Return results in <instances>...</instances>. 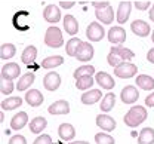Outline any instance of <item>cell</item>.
<instances>
[{
	"label": "cell",
	"mask_w": 154,
	"mask_h": 144,
	"mask_svg": "<svg viewBox=\"0 0 154 144\" xmlns=\"http://www.w3.org/2000/svg\"><path fill=\"white\" fill-rule=\"evenodd\" d=\"M27 124H28V116H27L25 111H18V113L11 119V128H12L14 131L22 129Z\"/></svg>",
	"instance_id": "obj_21"
},
{
	"label": "cell",
	"mask_w": 154,
	"mask_h": 144,
	"mask_svg": "<svg viewBox=\"0 0 154 144\" xmlns=\"http://www.w3.org/2000/svg\"><path fill=\"white\" fill-rule=\"evenodd\" d=\"M120 98H122V101L125 104H134V103H136L138 98H139V92H138V89H136L135 86L128 85V86H125V88L122 89Z\"/></svg>",
	"instance_id": "obj_6"
},
{
	"label": "cell",
	"mask_w": 154,
	"mask_h": 144,
	"mask_svg": "<svg viewBox=\"0 0 154 144\" xmlns=\"http://www.w3.org/2000/svg\"><path fill=\"white\" fill-rule=\"evenodd\" d=\"M36 57H37V48L33 46V45L27 46V48L22 51V54H21V60H22V62H24L25 65H28V67H30L31 64H34Z\"/></svg>",
	"instance_id": "obj_19"
},
{
	"label": "cell",
	"mask_w": 154,
	"mask_h": 144,
	"mask_svg": "<svg viewBox=\"0 0 154 144\" xmlns=\"http://www.w3.org/2000/svg\"><path fill=\"white\" fill-rule=\"evenodd\" d=\"M21 104H22V100L19 97H9V98L3 100L0 105H2V110H15V108L21 107Z\"/></svg>",
	"instance_id": "obj_32"
},
{
	"label": "cell",
	"mask_w": 154,
	"mask_h": 144,
	"mask_svg": "<svg viewBox=\"0 0 154 144\" xmlns=\"http://www.w3.org/2000/svg\"><path fill=\"white\" fill-rule=\"evenodd\" d=\"M25 101L28 103V105H31V107H38V105H42L43 101H45V97H43V94L37 91V89H30L27 94H25Z\"/></svg>",
	"instance_id": "obj_18"
},
{
	"label": "cell",
	"mask_w": 154,
	"mask_h": 144,
	"mask_svg": "<svg viewBox=\"0 0 154 144\" xmlns=\"http://www.w3.org/2000/svg\"><path fill=\"white\" fill-rule=\"evenodd\" d=\"M94 83L95 82H94V79H92L91 74L80 76V77H77L76 79V88L77 89H80V91H86V89H89Z\"/></svg>",
	"instance_id": "obj_33"
},
{
	"label": "cell",
	"mask_w": 154,
	"mask_h": 144,
	"mask_svg": "<svg viewBox=\"0 0 154 144\" xmlns=\"http://www.w3.org/2000/svg\"><path fill=\"white\" fill-rule=\"evenodd\" d=\"M96 125H98V128H101L102 131H107V132H111L116 129V121L108 114H98Z\"/></svg>",
	"instance_id": "obj_14"
},
{
	"label": "cell",
	"mask_w": 154,
	"mask_h": 144,
	"mask_svg": "<svg viewBox=\"0 0 154 144\" xmlns=\"http://www.w3.org/2000/svg\"><path fill=\"white\" fill-rule=\"evenodd\" d=\"M43 18L49 24H57L61 21V11L57 5H48L43 11Z\"/></svg>",
	"instance_id": "obj_7"
},
{
	"label": "cell",
	"mask_w": 154,
	"mask_h": 144,
	"mask_svg": "<svg viewBox=\"0 0 154 144\" xmlns=\"http://www.w3.org/2000/svg\"><path fill=\"white\" fill-rule=\"evenodd\" d=\"M45 43H46V46L54 48V49L62 48L64 37H62L61 28H58L55 25H51V27L46 30V33H45Z\"/></svg>",
	"instance_id": "obj_2"
},
{
	"label": "cell",
	"mask_w": 154,
	"mask_h": 144,
	"mask_svg": "<svg viewBox=\"0 0 154 144\" xmlns=\"http://www.w3.org/2000/svg\"><path fill=\"white\" fill-rule=\"evenodd\" d=\"M95 143L96 144H114V138L105 132H99L95 135Z\"/></svg>",
	"instance_id": "obj_35"
},
{
	"label": "cell",
	"mask_w": 154,
	"mask_h": 144,
	"mask_svg": "<svg viewBox=\"0 0 154 144\" xmlns=\"http://www.w3.org/2000/svg\"><path fill=\"white\" fill-rule=\"evenodd\" d=\"M58 135L64 141H71L76 137V129L71 124H61L58 128Z\"/></svg>",
	"instance_id": "obj_17"
},
{
	"label": "cell",
	"mask_w": 154,
	"mask_h": 144,
	"mask_svg": "<svg viewBox=\"0 0 154 144\" xmlns=\"http://www.w3.org/2000/svg\"><path fill=\"white\" fill-rule=\"evenodd\" d=\"M101 95H102V92L99 89H89L88 92H85L82 95V103L86 105H92L101 100Z\"/></svg>",
	"instance_id": "obj_22"
},
{
	"label": "cell",
	"mask_w": 154,
	"mask_h": 144,
	"mask_svg": "<svg viewBox=\"0 0 154 144\" xmlns=\"http://www.w3.org/2000/svg\"><path fill=\"white\" fill-rule=\"evenodd\" d=\"M150 6H151V2H150V0H136V2H135V8H136L138 11H141V12L147 11Z\"/></svg>",
	"instance_id": "obj_38"
},
{
	"label": "cell",
	"mask_w": 154,
	"mask_h": 144,
	"mask_svg": "<svg viewBox=\"0 0 154 144\" xmlns=\"http://www.w3.org/2000/svg\"><path fill=\"white\" fill-rule=\"evenodd\" d=\"M95 82L98 83L102 89H113L116 86L114 79H113L108 73H105V71H98V73H96Z\"/></svg>",
	"instance_id": "obj_15"
},
{
	"label": "cell",
	"mask_w": 154,
	"mask_h": 144,
	"mask_svg": "<svg viewBox=\"0 0 154 144\" xmlns=\"http://www.w3.org/2000/svg\"><path fill=\"white\" fill-rule=\"evenodd\" d=\"M5 121V114H3V111L0 113V122H3Z\"/></svg>",
	"instance_id": "obj_47"
},
{
	"label": "cell",
	"mask_w": 154,
	"mask_h": 144,
	"mask_svg": "<svg viewBox=\"0 0 154 144\" xmlns=\"http://www.w3.org/2000/svg\"><path fill=\"white\" fill-rule=\"evenodd\" d=\"M9 144H27V140H25V137L24 135H14L11 140H9Z\"/></svg>",
	"instance_id": "obj_40"
},
{
	"label": "cell",
	"mask_w": 154,
	"mask_h": 144,
	"mask_svg": "<svg viewBox=\"0 0 154 144\" xmlns=\"http://www.w3.org/2000/svg\"><path fill=\"white\" fill-rule=\"evenodd\" d=\"M107 61H108V64H110L111 67H117L119 64L123 62V60H122L119 55H116V54H113V52H110L108 57H107Z\"/></svg>",
	"instance_id": "obj_37"
},
{
	"label": "cell",
	"mask_w": 154,
	"mask_h": 144,
	"mask_svg": "<svg viewBox=\"0 0 154 144\" xmlns=\"http://www.w3.org/2000/svg\"><path fill=\"white\" fill-rule=\"evenodd\" d=\"M46 126H48V121L43 116H37L30 122V131L33 134H40L42 131H45Z\"/></svg>",
	"instance_id": "obj_25"
},
{
	"label": "cell",
	"mask_w": 154,
	"mask_h": 144,
	"mask_svg": "<svg viewBox=\"0 0 154 144\" xmlns=\"http://www.w3.org/2000/svg\"><path fill=\"white\" fill-rule=\"evenodd\" d=\"M68 144H89L88 141H73V143H68Z\"/></svg>",
	"instance_id": "obj_46"
},
{
	"label": "cell",
	"mask_w": 154,
	"mask_h": 144,
	"mask_svg": "<svg viewBox=\"0 0 154 144\" xmlns=\"http://www.w3.org/2000/svg\"><path fill=\"white\" fill-rule=\"evenodd\" d=\"M147 60L151 62V64H154V48H151V49L148 51V54H147Z\"/></svg>",
	"instance_id": "obj_44"
},
{
	"label": "cell",
	"mask_w": 154,
	"mask_h": 144,
	"mask_svg": "<svg viewBox=\"0 0 154 144\" xmlns=\"http://www.w3.org/2000/svg\"><path fill=\"white\" fill-rule=\"evenodd\" d=\"M145 119H147V108L142 105H135V107H131V110L125 114L123 122L131 128H135L142 124Z\"/></svg>",
	"instance_id": "obj_1"
},
{
	"label": "cell",
	"mask_w": 154,
	"mask_h": 144,
	"mask_svg": "<svg viewBox=\"0 0 154 144\" xmlns=\"http://www.w3.org/2000/svg\"><path fill=\"white\" fill-rule=\"evenodd\" d=\"M138 144H154V129L153 128H144L139 132Z\"/></svg>",
	"instance_id": "obj_28"
},
{
	"label": "cell",
	"mask_w": 154,
	"mask_h": 144,
	"mask_svg": "<svg viewBox=\"0 0 154 144\" xmlns=\"http://www.w3.org/2000/svg\"><path fill=\"white\" fill-rule=\"evenodd\" d=\"M131 30L135 36H139V37H147L151 31L150 24H147L144 20H135L131 24Z\"/></svg>",
	"instance_id": "obj_11"
},
{
	"label": "cell",
	"mask_w": 154,
	"mask_h": 144,
	"mask_svg": "<svg viewBox=\"0 0 154 144\" xmlns=\"http://www.w3.org/2000/svg\"><path fill=\"white\" fill-rule=\"evenodd\" d=\"M136 86L144 89V91H151V89H154V79L147 74H139L136 77Z\"/></svg>",
	"instance_id": "obj_26"
},
{
	"label": "cell",
	"mask_w": 154,
	"mask_h": 144,
	"mask_svg": "<svg viewBox=\"0 0 154 144\" xmlns=\"http://www.w3.org/2000/svg\"><path fill=\"white\" fill-rule=\"evenodd\" d=\"M64 64V58L61 55H54V57H48L42 61V67L43 68H55Z\"/></svg>",
	"instance_id": "obj_31"
},
{
	"label": "cell",
	"mask_w": 154,
	"mask_h": 144,
	"mask_svg": "<svg viewBox=\"0 0 154 144\" xmlns=\"http://www.w3.org/2000/svg\"><path fill=\"white\" fill-rule=\"evenodd\" d=\"M92 6L95 9H105L107 6H110V3L107 0H104V2H92Z\"/></svg>",
	"instance_id": "obj_41"
},
{
	"label": "cell",
	"mask_w": 154,
	"mask_h": 144,
	"mask_svg": "<svg viewBox=\"0 0 154 144\" xmlns=\"http://www.w3.org/2000/svg\"><path fill=\"white\" fill-rule=\"evenodd\" d=\"M64 30H65V33L67 34H70V36H76L77 31H79V22L77 20L73 17V15H65L64 17Z\"/></svg>",
	"instance_id": "obj_20"
},
{
	"label": "cell",
	"mask_w": 154,
	"mask_h": 144,
	"mask_svg": "<svg viewBox=\"0 0 154 144\" xmlns=\"http://www.w3.org/2000/svg\"><path fill=\"white\" fill-rule=\"evenodd\" d=\"M82 42L79 37H71L70 40L67 42V45H65V52H67V55L68 57H76L77 51H79V48H80V45H82Z\"/></svg>",
	"instance_id": "obj_30"
},
{
	"label": "cell",
	"mask_w": 154,
	"mask_h": 144,
	"mask_svg": "<svg viewBox=\"0 0 154 144\" xmlns=\"http://www.w3.org/2000/svg\"><path fill=\"white\" fill-rule=\"evenodd\" d=\"M105 36V30L99 22H91L86 28V37L91 42H101Z\"/></svg>",
	"instance_id": "obj_4"
},
{
	"label": "cell",
	"mask_w": 154,
	"mask_h": 144,
	"mask_svg": "<svg viewBox=\"0 0 154 144\" xmlns=\"http://www.w3.org/2000/svg\"><path fill=\"white\" fill-rule=\"evenodd\" d=\"M145 104H147V107H154V92L145 98Z\"/></svg>",
	"instance_id": "obj_43"
},
{
	"label": "cell",
	"mask_w": 154,
	"mask_h": 144,
	"mask_svg": "<svg viewBox=\"0 0 154 144\" xmlns=\"http://www.w3.org/2000/svg\"><path fill=\"white\" fill-rule=\"evenodd\" d=\"M94 54H95L94 46L89 42H82V45H80V48H79V51L76 54V60L82 62L91 61L94 58Z\"/></svg>",
	"instance_id": "obj_5"
},
{
	"label": "cell",
	"mask_w": 154,
	"mask_h": 144,
	"mask_svg": "<svg viewBox=\"0 0 154 144\" xmlns=\"http://www.w3.org/2000/svg\"><path fill=\"white\" fill-rule=\"evenodd\" d=\"M14 89H15V85H14L12 80L2 77V80H0V92L3 95H11L14 92Z\"/></svg>",
	"instance_id": "obj_34"
},
{
	"label": "cell",
	"mask_w": 154,
	"mask_h": 144,
	"mask_svg": "<svg viewBox=\"0 0 154 144\" xmlns=\"http://www.w3.org/2000/svg\"><path fill=\"white\" fill-rule=\"evenodd\" d=\"M2 77L3 79H9V80H14L17 79L19 74H21V68L17 62H8L2 67V71H0Z\"/></svg>",
	"instance_id": "obj_8"
},
{
	"label": "cell",
	"mask_w": 154,
	"mask_h": 144,
	"mask_svg": "<svg viewBox=\"0 0 154 144\" xmlns=\"http://www.w3.org/2000/svg\"><path fill=\"white\" fill-rule=\"evenodd\" d=\"M108 40L113 45H122L126 40V31L122 25H114L108 31Z\"/></svg>",
	"instance_id": "obj_9"
},
{
	"label": "cell",
	"mask_w": 154,
	"mask_h": 144,
	"mask_svg": "<svg viewBox=\"0 0 154 144\" xmlns=\"http://www.w3.org/2000/svg\"><path fill=\"white\" fill-rule=\"evenodd\" d=\"M95 17L101 24H113L114 21V11L113 6H107L105 9H95Z\"/></svg>",
	"instance_id": "obj_13"
},
{
	"label": "cell",
	"mask_w": 154,
	"mask_h": 144,
	"mask_svg": "<svg viewBox=\"0 0 154 144\" xmlns=\"http://www.w3.org/2000/svg\"><path fill=\"white\" fill-rule=\"evenodd\" d=\"M151 40H153V43H154V30H153V34H151Z\"/></svg>",
	"instance_id": "obj_48"
},
{
	"label": "cell",
	"mask_w": 154,
	"mask_h": 144,
	"mask_svg": "<svg viewBox=\"0 0 154 144\" xmlns=\"http://www.w3.org/2000/svg\"><path fill=\"white\" fill-rule=\"evenodd\" d=\"M148 15H150V21H153V22H154V5L151 6V9H150Z\"/></svg>",
	"instance_id": "obj_45"
},
{
	"label": "cell",
	"mask_w": 154,
	"mask_h": 144,
	"mask_svg": "<svg viewBox=\"0 0 154 144\" xmlns=\"http://www.w3.org/2000/svg\"><path fill=\"white\" fill-rule=\"evenodd\" d=\"M136 71H138L136 65L129 61H123L122 64H119L117 67H114V74L117 77H122V79L134 77L135 74H136Z\"/></svg>",
	"instance_id": "obj_3"
},
{
	"label": "cell",
	"mask_w": 154,
	"mask_h": 144,
	"mask_svg": "<svg viewBox=\"0 0 154 144\" xmlns=\"http://www.w3.org/2000/svg\"><path fill=\"white\" fill-rule=\"evenodd\" d=\"M33 144H52V138L48 134H42V135H38L37 138L34 140Z\"/></svg>",
	"instance_id": "obj_39"
},
{
	"label": "cell",
	"mask_w": 154,
	"mask_h": 144,
	"mask_svg": "<svg viewBox=\"0 0 154 144\" xmlns=\"http://www.w3.org/2000/svg\"><path fill=\"white\" fill-rule=\"evenodd\" d=\"M110 52H113L116 55H119L123 61H128V60H132L135 57V54L131 51V49H128V48H123L122 45H116L111 48V51Z\"/></svg>",
	"instance_id": "obj_24"
},
{
	"label": "cell",
	"mask_w": 154,
	"mask_h": 144,
	"mask_svg": "<svg viewBox=\"0 0 154 144\" xmlns=\"http://www.w3.org/2000/svg\"><path fill=\"white\" fill-rule=\"evenodd\" d=\"M114 104H116V95L113 92H108V94H105L104 98L101 100V107H99V108L107 113V111H111V110H113Z\"/></svg>",
	"instance_id": "obj_29"
},
{
	"label": "cell",
	"mask_w": 154,
	"mask_h": 144,
	"mask_svg": "<svg viewBox=\"0 0 154 144\" xmlns=\"http://www.w3.org/2000/svg\"><path fill=\"white\" fill-rule=\"evenodd\" d=\"M17 54V48L14 43H3L0 46V58L2 60H11Z\"/></svg>",
	"instance_id": "obj_27"
},
{
	"label": "cell",
	"mask_w": 154,
	"mask_h": 144,
	"mask_svg": "<svg viewBox=\"0 0 154 144\" xmlns=\"http://www.w3.org/2000/svg\"><path fill=\"white\" fill-rule=\"evenodd\" d=\"M48 111L51 114H68L70 113V104L68 101H64V100H59V101H55L52 103L49 107H48Z\"/></svg>",
	"instance_id": "obj_16"
},
{
	"label": "cell",
	"mask_w": 154,
	"mask_h": 144,
	"mask_svg": "<svg viewBox=\"0 0 154 144\" xmlns=\"http://www.w3.org/2000/svg\"><path fill=\"white\" fill-rule=\"evenodd\" d=\"M34 79H36V76H34V73H25L24 76H21L18 80V85H17V89L18 91H27L33 83H34Z\"/></svg>",
	"instance_id": "obj_23"
},
{
	"label": "cell",
	"mask_w": 154,
	"mask_h": 144,
	"mask_svg": "<svg viewBox=\"0 0 154 144\" xmlns=\"http://www.w3.org/2000/svg\"><path fill=\"white\" fill-rule=\"evenodd\" d=\"M74 5H76V2H65V0H61L59 2V6L64 8V9H71Z\"/></svg>",
	"instance_id": "obj_42"
},
{
	"label": "cell",
	"mask_w": 154,
	"mask_h": 144,
	"mask_svg": "<svg viewBox=\"0 0 154 144\" xmlns=\"http://www.w3.org/2000/svg\"><path fill=\"white\" fill-rule=\"evenodd\" d=\"M95 73V68L92 67V65H82V67H79L76 71H74V77H80V76H86V74H94Z\"/></svg>",
	"instance_id": "obj_36"
},
{
	"label": "cell",
	"mask_w": 154,
	"mask_h": 144,
	"mask_svg": "<svg viewBox=\"0 0 154 144\" xmlns=\"http://www.w3.org/2000/svg\"><path fill=\"white\" fill-rule=\"evenodd\" d=\"M61 85V76L57 71H49L45 77H43V86L48 91H57Z\"/></svg>",
	"instance_id": "obj_12"
},
{
	"label": "cell",
	"mask_w": 154,
	"mask_h": 144,
	"mask_svg": "<svg viewBox=\"0 0 154 144\" xmlns=\"http://www.w3.org/2000/svg\"><path fill=\"white\" fill-rule=\"evenodd\" d=\"M131 9H132V3L131 2H120L119 3V8H117V15H116V18H117V22L119 24H125V22H128L129 20V17H131Z\"/></svg>",
	"instance_id": "obj_10"
}]
</instances>
